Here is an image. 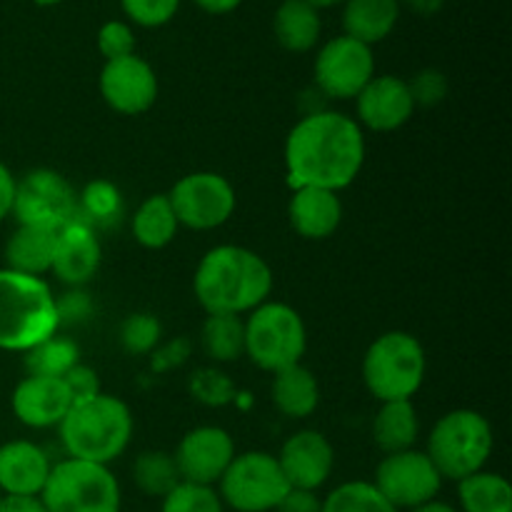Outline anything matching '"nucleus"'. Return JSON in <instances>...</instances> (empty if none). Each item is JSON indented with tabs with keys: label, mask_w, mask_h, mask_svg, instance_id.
<instances>
[{
	"label": "nucleus",
	"mask_w": 512,
	"mask_h": 512,
	"mask_svg": "<svg viewBox=\"0 0 512 512\" xmlns=\"http://www.w3.org/2000/svg\"><path fill=\"white\" fill-rule=\"evenodd\" d=\"M100 95L120 115H143L158 100V75L140 55L105 60L100 70Z\"/></svg>",
	"instance_id": "nucleus-15"
},
{
	"label": "nucleus",
	"mask_w": 512,
	"mask_h": 512,
	"mask_svg": "<svg viewBox=\"0 0 512 512\" xmlns=\"http://www.w3.org/2000/svg\"><path fill=\"white\" fill-rule=\"evenodd\" d=\"M130 475H133V483L140 493L160 500L183 483L173 453H165V450H145V453H140L135 458L133 468H130Z\"/></svg>",
	"instance_id": "nucleus-31"
},
{
	"label": "nucleus",
	"mask_w": 512,
	"mask_h": 512,
	"mask_svg": "<svg viewBox=\"0 0 512 512\" xmlns=\"http://www.w3.org/2000/svg\"><path fill=\"white\" fill-rule=\"evenodd\" d=\"M125 15L140 28H160L178 13L180 0H120Z\"/></svg>",
	"instance_id": "nucleus-36"
},
{
	"label": "nucleus",
	"mask_w": 512,
	"mask_h": 512,
	"mask_svg": "<svg viewBox=\"0 0 512 512\" xmlns=\"http://www.w3.org/2000/svg\"><path fill=\"white\" fill-rule=\"evenodd\" d=\"M425 370L428 358L423 343L405 330L383 333L363 358L365 388L380 403L413 398L423 385Z\"/></svg>",
	"instance_id": "nucleus-5"
},
{
	"label": "nucleus",
	"mask_w": 512,
	"mask_h": 512,
	"mask_svg": "<svg viewBox=\"0 0 512 512\" xmlns=\"http://www.w3.org/2000/svg\"><path fill=\"white\" fill-rule=\"evenodd\" d=\"M273 403L288 418H308L320 405L318 378L303 363L273 373Z\"/></svg>",
	"instance_id": "nucleus-25"
},
{
	"label": "nucleus",
	"mask_w": 512,
	"mask_h": 512,
	"mask_svg": "<svg viewBox=\"0 0 512 512\" xmlns=\"http://www.w3.org/2000/svg\"><path fill=\"white\" fill-rule=\"evenodd\" d=\"M160 512H225V505L210 485L180 483L165 495Z\"/></svg>",
	"instance_id": "nucleus-35"
},
{
	"label": "nucleus",
	"mask_w": 512,
	"mask_h": 512,
	"mask_svg": "<svg viewBox=\"0 0 512 512\" xmlns=\"http://www.w3.org/2000/svg\"><path fill=\"white\" fill-rule=\"evenodd\" d=\"M375 78L373 48L360 40L338 35L320 48L315 58V88L323 98L350 100Z\"/></svg>",
	"instance_id": "nucleus-12"
},
{
	"label": "nucleus",
	"mask_w": 512,
	"mask_h": 512,
	"mask_svg": "<svg viewBox=\"0 0 512 512\" xmlns=\"http://www.w3.org/2000/svg\"><path fill=\"white\" fill-rule=\"evenodd\" d=\"M60 380H63L65 388H68L73 403H83V400H90L95 398V395L103 393V390H100L98 373L85 363H75Z\"/></svg>",
	"instance_id": "nucleus-40"
},
{
	"label": "nucleus",
	"mask_w": 512,
	"mask_h": 512,
	"mask_svg": "<svg viewBox=\"0 0 512 512\" xmlns=\"http://www.w3.org/2000/svg\"><path fill=\"white\" fill-rule=\"evenodd\" d=\"M195 298L208 315H248L273 293V268L243 245H218L198 263Z\"/></svg>",
	"instance_id": "nucleus-2"
},
{
	"label": "nucleus",
	"mask_w": 512,
	"mask_h": 512,
	"mask_svg": "<svg viewBox=\"0 0 512 512\" xmlns=\"http://www.w3.org/2000/svg\"><path fill=\"white\" fill-rule=\"evenodd\" d=\"M278 458L280 470L290 488L318 490L328 483L335 468V450L318 430H300L283 443Z\"/></svg>",
	"instance_id": "nucleus-16"
},
{
	"label": "nucleus",
	"mask_w": 512,
	"mask_h": 512,
	"mask_svg": "<svg viewBox=\"0 0 512 512\" xmlns=\"http://www.w3.org/2000/svg\"><path fill=\"white\" fill-rule=\"evenodd\" d=\"M178 228L180 223L168 195H150L133 213V238L148 250H160L173 243Z\"/></svg>",
	"instance_id": "nucleus-27"
},
{
	"label": "nucleus",
	"mask_w": 512,
	"mask_h": 512,
	"mask_svg": "<svg viewBox=\"0 0 512 512\" xmlns=\"http://www.w3.org/2000/svg\"><path fill=\"white\" fill-rule=\"evenodd\" d=\"M23 355V365L28 375H38V378H63L75 363H80L78 345L58 333L25 350Z\"/></svg>",
	"instance_id": "nucleus-32"
},
{
	"label": "nucleus",
	"mask_w": 512,
	"mask_h": 512,
	"mask_svg": "<svg viewBox=\"0 0 512 512\" xmlns=\"http://www.w3.org/2000/svg\"><path fill=\"white\" fill-rule=\"evenodd\" d=\"M425 455L443 480L460 483L480 473L493 455V428L475 410H453L435 423Z\"/></svg>",
	"instance_id": "nucleus-6"
},
{
	"label": "nucleus",
	"mask_w": 512,
	"mask_h": 512,
	"mask_svg": "<svg viewBox=\"0 0 512 512\" xmlns=\"http://www.w3.org/2000/svg\"><path fill=\"white\" fill-rule=\"evenodd\" d=\"M400 18V0H345L343 28L348 38L370 45L388 38Z\"/></svg>",
	"instance_id": "nucleus-23"
},
{
	"label": "nucleus",
	"mask_w": 512,
	"mask_h": 512,
	"mask_svg": "<svg viewBox=\"0 0 512 512\" xmlns=\"http://www.w3.org/2000/svg\"><path fill=\"white\" fill-rule=\"evenodd\" d=\"M458 498L463 512H512V488L498 473L468 475L458 483Z\"/></svg>",
	"instance_id": "nucleus-28"
},
{
	"label": "nucleus",
	"mask_w": 512,
	"mask_h": 512,
	"mask_svg": "<svg viewBox=\"0 0 512 512\" xmlns=\"http://www.w3.org/2000/svg\"><path fill=\"white\" fill-rule=\"evenodd\" d=\"M218 485L223 505L235 512H270L290 490L278 458L263 450L235 455Z\"/></svg>",
	"instance_id": "nucleus-9"
},
{
	"label": "nucleus",
	"mask_w": 512,
	"mask_h": 512,
	"mask_svg": "<svg viewBox=\"0 0 512 512\" xmlns=\"http://www.w3.org/2000/svg\"><path fill=\"white\" fill-rule=\"evenodd\" d=\"M275 512H323V500L313 490L290 488Z\"/></svg>",
	"instance_id": "nucleus-43"
},
{
	"label": "nucleus",
	"mask_w": 512,
	"mask_h": 512,
	"mask_svg": "<svg viewBox=\"0 0 512 512\" xmlns=\"http://www.w3.org/2000/svg\"><path fill=\"white\" fill-rule=\"evenodd\" d=\"M15 185H18V178L10 173L8 165L0 163V223H3L5 218H10V215H13Z\"/></svg>",
	"instance_id": "nucleus-44"
},
{
	"label": "nucleus",
	"mask_w": 512,
	"mask_h": 512,
	"mask_svg": "<svg viewBox=\"0 0 512 512\" xmlns=\"http://www.w3.org/2000/svg\"><path fill=\"white\" fill-rule=\"evenodd\" d=\"M323 20L320 10L305 0H283L275 10L273 33L288 53H308L318 45Z\"/></svg>",
	"instance_id": "nucleus-24"
},
{
	"label": "nucleus",
	"mask_w": 512,
	"mask_h": 512,
	"mask_svg": "<svg viewBox=\"0 0 512 512\" xmlns=\"http://www.w3.org/2000/svg\"><path fill=\"white\" fill-rule=\"evenodd\" d=\"M420 420L413 400H393L380 403L378 415L373 420V440L385 455L410 450L418 440Z\"/></svg>",
	"instance_id": "nucleus-26"
},
{
	"label": "nucleus",
	"mask_w": 512,
	"mask_h": 512,
	"mask_svg": "<svg viewBox=\"0 0 512 512\" xmlns=\"http://www.w3.org/2000/svg\"><path fill=\"white\" fill-rule=\"evenodd\" d=\"M98 50L105 60H118L135 53V33L123 20H108L98 30Z\"/></svg>",
	"instance_id": "nucleus-39"
},
{
	"label": "nucleus",
	"mask_w": 512,
	"mask_h": 512,
	"mask_svg": "<svg viewBox=\"0 0 512 512\" xmlns=\"http://www.w3.org/2000/svg\"><path fill=\"white\" fill-rule=\"evenodd\" d=\"M183 483L215 485L235 458V443L228 430L218 425H200L188 430L173 453Z\"/></svg>",
	"instance_id": "nucleus-14"
},
{
	"label": "nucleus",
	"mask_w": 512,
	"mask_h": 512,
	"mask_svg": "<svg viewBox=\"0 0 512 512\" xmlns=\"http://www.w3.org/2000/svg\"><path fill=\"white\" fill-rule=\"evenodd\" d=\"M3 498H5V495H3V493H0V503H3Z\"/></svg>",
	"instance_id": "nucleus-51"
},
{
	"label": "nucleus",
	"mask_w": 512,
	"mask_h": 512,
	"mask_svg": "<svg viewBox=\"0 0 512 512\" xmlns=\"http://www.w3.org/2000/svg\"><path fill=\"white\" fill-rule=\"evenodd\" d=\"M123 195L110 180H93L85 185L75 208V220L85 223L88 228H110L118 225L123 218Z\"/></svg>",
	"instance_id": "nucleus-29"
},
{
	"label": "nucleus",
	"mask_w": 512,
	"mask_h": 512,
	"mask_svg": "<svg viewBox=\"0 0 512 512\" xmlns=\"http://www.w3.org/2000/svg\"><path fill=\"white\" fill-rule=\"evenodd\" d=\"M410 512H458V510H455L453 505H448V503H440V500H430V503L420 505V508H415Z\"/></svg>",
	"instance_id": "nucleus-48"
},
{
	"label": "nucleus",
	"mask_w": 512,
	"mask_h": 512,
	"mask_svg": "<svg viewBox=\"0 0 512 512\" xmlns=\"http://www.w3.org/2000/svg\"><path fill=\"white\" fill-rule=\"evenodd\" d=\"M410 95H413L415 108H433V105H440L445 98H448L450 83L445 78L443 70L438 68H423L420 73L413 75V80H408Z\"/></svg>",
	"instance_id": "nucleus-37"
},
{
	"label": "nucleus",
	"mask_w": 512,
	"mask_h": 512,
	"mask_svg": "<svg viewBox=\"0 0 512 512\" xmlns=\"http://www.w3.org/2000/svg\"><path fill=\"white\" fill-rule=\"evenodd\" d=\"M55 308H58L60 325H78L88 320L90 313H93V303H90V298L80 288H73L70 293L55 298Z\"/></svg>",
	"instance_id": "nucleus-41"
},
{
	"label": "nucleus",
	"mask_w": 512,
	"mask_h": 512,
	"mask_svg": "<svg viewBox=\"0 0 512 512\" xmlns=\"http://www.w3.org/2000/svg\"><path fill=\"white\" fill-rule=\"evenodd\" d=\"M190 355V343L185 338H175L173 343L163 345V348L153 350V368L155 370H170L185 363Z\"/></svg>",
	"instance_id": "nucleus-42"
},
{
	"label": "nucleus",
	"mask_w": 512,
	"mask_h": 512,
	"mask_svg": "<svg viewBox=\"0 0 512 512\" xmlns=\"http://www.w3.org/2000/svg\"><path fill=\"white\" fill-rule=\"evenodd\" d=\"M58 428L68 458L110 465L133 438V413L120 398L100 393L70 405Z\"/></svg>",
	"instance_id": "nucleus-3"
},
{
	"label": "nucleus",
	"mask_w": 512,
	"mask_h": 512,
	"mask_svg": "<svg viewBox=\"0 0 512 512\" xmlns=\"http://www.w3.org/2000/svg\"><path fill=\"white\" fill-rule=\"evenodd\" d=\"M373 485L395 510H415L438 498L443 478L428 455L410 448L385 455L375 468Z\"/></svg>",
	"instance_id": "nucleus-11"
},
{
	"label": "nucleus",
	"mask_w": 512,
	"mask_h": 512,
	"mask_svg": "<svg viewBox=\"0 0 512 512\" xmlns=\"http://www.w3.org/2000/svg\"><path fill=\"white\" fill-rule=\"evenodd\" d=\"M48 512H120V483L108 465L60 460L40 493Z\"/></svg>",
	"instance_id": "nucleus-8"
},
{
	"label": "nucleus",
	"mask_w": 512,
	"mask_h": 512,
	"mask_svg": "<svg viewBox=\"0 0 512 512\" xmlns=\"http://www.w3.org/2000/svg\"><path fill=\"white\" fill-rule=\"evenodd\" d=\"M73 398L60 378H38V375H25L13 390L10 408L15 418L33 430L58 428L68 415Z\"/></svg>",
	"instance_id": "nucleus-19"
},
{
	"label": "nucleus",
	"mask_w": 512,
	"mask_h": 512,
	"mask_svg": "<svg viewBox=\"0 0 512 512\" xmlns=\"http://www.w3.org/2000/svg\"><path fill=\"white\" fill-rule=\"evenodd\" d=\"M200 343L208 358L230 363L245 355L243 315H208L200 330Z\"/></svg>",
	"instance_id": "nucleus-30"
},
{
	"label": "nucleus",
	"mask_w": 512,
	"mask_h": 512,
	"mask_svg": "<svg viewBox=\"0 0 512 512\" xmlns=\"http://www.w3.org/2000/svg\"><path fill=\"white\" fill-rule=\"evenodd\" d=\"M308 350V330L295 308L268 300L245 320V355L260 370L278 373L303 363Z\"/></svg>",
	"instance_id": "nucleus-7"
},
{
	"label": "nucleus",
	"mask_w": 512,
	"mask_h": 512,
	"mask_svg": "<svg viewBox=\"0 0 512 512\" xmlns=\"http://www.w3.org/2000/svg\"><path fill=\"white\" fill-rule=\"evenodd\" d=\"M190 390H193L195 398L205 405H225L233 400L235 388L228 380V375L218 373V370H198L190 383Z\"/></svg>",
	"instance_id": "nucleus-38"
},
{
	"label": "nucleus",
	"mask_w": 512,
	"mask_h": 512,
	"mask_svg": "<svg viewBox=\"0 0 512 512\" xmlns=\"http://www.w3.org/2000/svg\"><path fill=\"white\" fill-rule=\"evenodd\" d=\"M403 3L418 15H435L443 10L445 0H403Z\"/></svg>",
	"instance_id": "nucleus-47"
},
{
	"label": "nucleus",
	"mask_w": 512,
	"mask_h": 512,
	"mask_svg": "<svg viewBox=\"0 0 512 512\" xmlns=\"http://www.w3.org/2000/svg\"><path fill=\"white\" fill-rule=\"evenodd\" d=\"M58 230L40 225H18L5 243V268L13 273L43 278L53 268Z\"/></svg>",
	"instance_id": "nucleus-22"
},
{
	"label": "nucleus",
	"mask_w": 512,
	"mask_h": 512,
	"mask_svg": "<svg viewBox=\"0 0 512 512\" xmlns=\"http://www.w3.org/2000/svg\"><path fill=\"white\" fill-rule=\"evenodd\" d=\"M193 3L210 15H225V13H233L243 0H193Z\"/></svg>",
	"instance_id": "nucleus-46"
},
{
	"label": "nucleus",
	"mask_w": 512,
	"mask_h": 512,
	"mask_svg": "<svg viewBox=\"0 0 512 512\" xmlns=\"http://www.w3.org/2000/svg\"><path fill=\"white\" fill-rule=\"evenodd\" d=\"M78 198L60 173L48 168L30 170L15 185L13 218L18 225H40V228L60 230L75 218Z\"/></svg>",
	"instance_id": "nucleus-13"
},
{
	"label": "nucleus",
	"mask_w": 512,
	"mask_h": 512,
	"mask_svg": "<svg viewBox=\"0 0 512 512\" xmlns=\"http://www.w3.org/2000/svg\"><path fill=\"white\" fill-rule=\"evenodd\" d=\"M100 263H103V248L93 228L73 218L58 230L50 273H55L60 283L83 288L95 278Z\"/></svg>",
	"instance_id": "nucleus-18"
},
{
	"label": "nucleus",
	"mask_w": 512,
	"mask_h": 512,
	"mask_svg": "<svg viewBox=\"0 0 512 512\" xmlns=\"http://www.w3.org/2000/svg\"><path fill=\"white\" fill-rule=\"evenodd\" d=\"M365 163V135L358 120L335 110L308 113L285 140V170L293 188L340 193L353 185Z\"/></svg>",
	"instance_id": "nucleus-1"
},
{
	"label": "nucleus",
	"mask_w": 512,
	"mask_h": 512,
	"mask_svg": "<svg viewBox=\"0 0 512 512\" xmlns=\"http://www.w3.org/2000/svg\"><path fill=\"white\" fill-rule=\"evenodd\" d=\"M305 3H310L313 8H330V5H338V3H345V0H305Z\"/></svg>",
	"instance_id": "nucleus-49"
},
{
	"label": "nucleus",
	"mask_w": 512,
	"mask_h": 512,
	"mask_svg": "<svg viewBox=\"0 0 512 512\" xmlns=\"http://www.w3.org/2000/svg\"><path fill=\"white\" fill-rule=\"evenodd\" d=\"M53 470L48 453L30 440L0 445V493L15 498H40Z\"/></svg>",
	"instance_id": "nucleus-20"
},
{
	"label": "nucleus",
	"mask_w": 512,
	"mask_h": 512,
	"mask_svg": "<svg viewBox=\"0 0 512 512\" xmlns=\"http://www.w3.org/2000/svg\"><path fill=\"white\" fill-rule=\"evenodd\" d=\"M288 215L300 238L325 240L343 223V203L333 190L293 188Z\"/></svg>",
	"instance_id": "nucleus-21"
},
{
	"label": "nucleus",
	"mask_w": 512,
	"mask_h": 512,
	"mask_svg": "<svg viewBox=\"0 0 512 512\" xmlns=\"http://www.w3.org/2000/svg\"><path fill=\"white\" fill-rule=\"evenodd\" d=\"M173 213L183 228L215 230L235 213V188L228 178L213 170H198L180 178L168 193Z\"/></svg>",
	"instance_id": "nucleus-10"
},
{
	"label": "nucleus",
	"mask_w": 512,
	"mask_h": 512,
	"mask_svg": "<svg viewBox=\"0 0 512 512\" xmlns=\"http://www.w3.org/2000/svg\"><path fill=\"white\" fill-rule=\"evenodd\" d=\"M0 512H48L40 498H15V495H5L0 503Z\"/></svg>",
	"instance_id": "nucleus-45"
},
{
	"label": "nucleus",
	"mask_w": 512,
	"mask_h": 512,
	"mask_svg": "<svg viewBox=\"0 0 512 512\" xmlns=\"http://www.w3.org/2000/svg\"><path fill=\"white\" fill-rule=\"evenodd\" d=\"M323 512H400L395 510L373 483L353 480L343 483L323 500Z\"/></svg>",
	"instance_id": "nucleus-33"
},
{
	"label": "nucleus",
	"mask_w": 512,
	"mask_h": 512,
	"mask_svg": "<svg viewBox=\"0 0 512 512\" xmlns=\"http://www.w3.org/2000/svg\"><path fill=\"white\" fill-rule=\"evenodd\" d=\"M358 108V125H365L375 133H393L400 130L415 113L413 95L408 80L398 75H378L370 80L355 98Z\"/></svg>",
	"instance_id": "nucleus-17"
},
{
	"label": "nucleus",
	"mask_w": 512,
	"mask_h": 512,
	"mask_svg": "<svg viewBox=\"0 0 512 512\" xmlns=\"http://www.w3.org/2000/svg\"><path fill=\"white\" fill-rule=\"evenodd\" d=\"M163 325L153 313H133L120 325V345L130 355H150L160 345Z\"/></svg>",
	"instance_id": "nucleus-34"
},
{
	"label": "nucleus",
	"mask_w": 512,
	"mask_h": 512,
	"mask_svg": "<svg viewBox=\"0 0 512 512\" xmlns=\"http://www.w3.org/2000/svg\"><path fill=\"white\" fill-rule=\"evenodd\" d=\"M35 5H58V3H63V0H33Z\"/></svg>",
	"instance_id": "nucleus-50"
},
{
	"label": "nucleus",
	"mask_w": 512,
	"mask_h": 512,
	"mask_svg": "<svg viewBox=\"0 0 512 512\" xmlns=\"http://www.w3.org/2000/svg\"><path fill=\"white\" fill-rule=\"evenodd\" d=\"M55 295L43 278L0 268V350L25 353L58 333Z\"/></svg>",
	"instance_id": "nucleus-4"
}]
</instances>
